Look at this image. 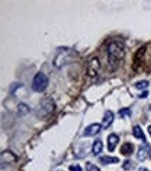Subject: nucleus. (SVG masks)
Instances as JSON below:
<instances>
[{"mask_svg":"<svg viewBox=\"0 0 151 171\" xmlns=\"http://www.w3.org/2000/svg\"><path fill=\"white\" fill-rule=\"evenodd\" d=\"M106 53L112 69H115L124 58V44L120 40H112L106 46Z\"/></svg>","mask_w":151,"mask_h":171,"instance_id":"nucleus-1","label":"nucleus"},{"mask_svg":"<svg viewBox=\"0 0 151 171\" xmlns=\"http://www.w3.org/2000/svg\"><path fill=\"white\" fill-rule=\"evenodd\" d=\"M55 110V102L51 98H43L39 102L38 108H36V116L38 118H43V116H48L51 112H53Z\"/></svg>","mask_w":151,"mask_h":171,"instance_id":"nucleus-2","label":"nucleus"},{"mask_svg":"<svg viewBox=\"0 0 151 171\" xmlns=\"http://www.w3.org/2000/svg\"><path fill=\"white\" fill-rule=\"evenodd\" d=\"M48 84H49V79L45 73H42V72H41V73H36L32 80V90L36 93H42L46 90Z\"/></svg>","mask_w":151,"mask_h":171,"instance_id":"nucleus-3","label":"nucleus"},{"mask_svg":"<svg viewBox=\"0 0 151 171\" xmlns=\"http://www.w3.org/2000/svg\"><path fill=\"white\" fill-rule=\"evenodd\" d=\"M73 58H76L74 51H71V49H64V51H60V52L56 55V58H55V66L62 67L63 65L70 63V62L73 60Z\"/></svg>","mask_w":151,"mask_h":171,"instance_id":"nucleus-4","label":"nucleus"},{"mask_svg":"<svg viewBox=\"0 0 151 171\" xmlns=\"http://www.w3.org/2000/svg\"><path fill=\"white\" fill-rule=\"evenodd\" d=\"M101 70V62L98 56H92L87 62V74L90 77H97Z\"/></svg>","mask_w":151,"mask_h":171,"instance_id":"nucleus-5","label":"nucleus"},{"mask_svg":"<svg viewBox=\"0 0 151 171\" xmlns=\"http://www.w3.org/2000/svg\"><path fill=\"white\" fill-rule=\"evenodd\" d=\"M101 128H102V125H100V123H91V125H88L87 128L84 129V132H83V136H85V138L95 136L97 133H100Z\"/></svg>","mask_w":151,"mask_h":171,"instance_id":"nucleus-6","label":"nucleus"},{"mask_svg":"<svg viewBox=\"0 0 151 171\" xmlns=\"http://www.w3.org/2000/svg\"><path fill=\"white\" fill-rule=\"evenodd\" d=\"M148 156H150V146H148L147 143H144L143 146H140L139 153H137V157H139V160L144 161V160L147 159Z\"/></svg>","mask_w":151,"mask_h":171,"instance_id":"nucleus-7","label":"nucleus"},{"mask_svg":"<svg viewBox=\"0 0 151 171\" xmlns=\"http://www.w3.org/2000/svg\"><path fill=\"white\" fill-rule=\"evenodd\" d=\"M119 143V136L115 133H111L108 136V150L109 152H113L116 147V144Z\"/></svg>","mask_w":151,"mask_h":171,"instance_id":"nucleus-8","label":"nucleus"},{"mask_svg":"<svg viewBox=\"0 0 151 171\" xmlns=\"http://www.w3.org/2000/svg\"><path fill=\"white\" fill-rule=\"evenodd\" d=\"M144 52H145V46H141L140 49H137L136 55H134V63H133V67H134V69H137V67H139V65L141 63L143 56H144Z\"/></svg>","mask_w":151,"mask_h":171,"instance_id":"nucleus-9","label":"nucleus"},{"mask_svg":"<svg viewBox=\"0 0 151 171\" xmlns=\"http://www.w3.org/2000/svg\"><path fill=\"white\" fill-rule=\"evenodd\" d=\"M113 122V112L112 111H106L105 115H104V121H102V128H109Z\"/></svg>","mask_w":151,"mask_h":171,"instance_id":"nucleus-10","label":"nucleus"},{"mask_svg":"<svg viewBox=\"0 0 151 171\" xmlns=\"http://www.w3.org/2000/svg\"><path fill=\"white\" fill-rule=\"evenodd\" d=\"M133 149H134L133 144L127 142V143L122 144L120 152H122V154H123V156H132V154H133Z\"/></svg>","mask_w":151,"mask_h":171,"instance_id":"nucleus-11","label":"nucleus"},{"mask_svg":"<svg viewBox=\"0 0 151 171\" xmlns=\"http://www.w3.org/2000/svg\"><path fill=\"white\" fill-rule=\"evenodd\" d=\"M17 160V157L13 154L11 152H3L2 153V163H14Z\"/></svg>","mask_w":151,"mask_h":171,"instance_id":"nucleus-12","label":"nucleus"},{"mask_svg":"<svg viewBox=\"0 0 151 171\" xmlns=\"http://www.w3.org/2000/svg\"><path fill=\"white\" fill-rule=\"evenodd\" d=\"M133 135H134V138L141 139V140L145 143V136H144V132H143V129L140 128L139 125H136V126L133 128Z\"/></svg>","mask_w":151,"mask_h":171,"instance_id":"nucleus-13","label":"nucleus"},{"mask_svg":"<svg viewBox=\"0 0 151 171\" xmlns=\"http://www.w3.org/2000/svg\"><path fill=\"white\" fill-rule=\"evenodd\" d=\"M101 152H102V142L95 140L92 143V154H94V156H98Z\"/></svg>","mask_w":151,"mask_h":171,"instance_id":"nucleus-14","label":"nucleus"},{"mask_svg":"<svg viewBox=\"0 0 151 171\" xmlns=\"http://www.w3.org/2000/svg\"><path fill=\"white\" fill-rule=\"evenodd\" d=\"M101 163H102V164H115V163H119V159L118 157L104 156V157H101Z\"/></svg>","mask_w":151,"mask_h":171,"instance_id":"nucleus-15","label":"nucleus"},{"mask_svg":"<svg viewBox=\"0 0 151 171\" xmlns=\"http://www.w3.org/2000/svg\"><path fill=\"white\" fill-rule=\"evenodd\" d=\"M132 115V111H130V108H122L120 111H119V116L120 118H124V116H130Z\"/></svg>","mask_w":151,"mask_h":171,"instance_id":"nucleus-16","label":"nucleus"},{"mask_svg":"<svg viewBox=\"0 0 151 171\" xmlns=\"http://www.w3.org/2000/svg\"><path fill=\"white\" fill-rule=\"evenodd\" d=\"M147 87H148V81H145V80L136 83V89H139V90H144V89H147Z\"/></svg>","mask_w":151,"mask_h":171,"instance_id":"nucleus-17","label":"nucleus"},{"mask_svg":"<svg viewBox=\"0 0 151 171\" xmlns=\"http://www.w3.org/2000/svg\"><path fill=\"white\" fill-rule=\"evenodd\" d=\"M28 111H30V108H28L25 104H22V102L21 104H18V112L20 114H27Z\"/></svg>","mask_w":151,"mask_h":171,"instance_id":"nucleus-18","label":"nucleus"},{"mask_svg":"<svg viewBox=\"0 0 151 171\" xmlns=\"http://www.w3.org/2000/svg\"><path fill=\"white\" fill-rule=\"evenodd\" d=\"M123 168H124V170H132V168H133L132 161H130V160H126V161L123 163Z\"/></svg>","mask_w":151,"mask_h":171,"instance_id":"nucleus-19","label":"nucleus"},{"mask_svg":"<svg viewBox=\"0 0 151 171\" xmlns=\"http://www.w3.org/2000/svg\"><path fill=\"white\" fill-rule=\"evenodd\" d=\"M87 171H101V170L97 167V165H94V164H91V163H88V164H87Z\"/></svg>","mask_w":151,"mask_h":171,"instance_id":"nucleus-20","label":"nucleus"},{"mask_svg":"<svg viewBox=\"0 0 151 171\" xmlns=\"http://www.w3.org/2000/svg\"><path fill=\"white\" fill-rule=\"evenodd\" d=\"M70 171H83V170L79 164H73V165H70Z\"/></svg>","mask_w":151,"mask_h":171,"instance_id":"nucleus-21","label":"nucleus"},{"mask_svg":"<svg viewBox=\"0 0 151 171\" xmlns=\"http://www.w3.org/2000/svg\"><path fill=\"white\" fill-rule=\"evenodd\" d=\"M139 97H140V98H147V97H148V93H147V91H143L141 94L139 95Z\"/></svg>","mask_w":151,"mask_h":171,"instance_id":"nucleus-22","label":"nucleus"},{"mask_svg":"<svg viewBox=\"0 0 151 171\" xmlns=\"http://www.w3.org/2000/svg\"><path fill=\"white\" fill-rule=\"evenodd\" d=\"M139 171H148L147 168H144V167H141V168H139Z\"/></svg>","mask_w":151,"mask_h":171,"instance_id":"nucleus-23","label":"nucleus"},{"mask_svg":"<svg viewBox=\"0 0 151 171\" xmlns=\"http://www.w3.org/2000/svg\"><path fill=\"white\" fill-rule=\"evenodd\" d=\"M148 133H150V136H151V125L148 126Z\"/></svg>","mask_w":151,"mask_h":171,"instance_id":"nucleus-24","label":"nucleus"},{"mask_svg":"<svg viewBox=\"0 0 151 171\" xmlns=\"http://www.w3.org/2000/svg\"><path fill=\"white\" fill-rule=\"evenodd\" d=\"M150 108H151V107H150Z\"/></svg>","mask_w":151,"mask_h":171,"instance_id":"nucleus-25","label":"nucleus"}]
</instances>
